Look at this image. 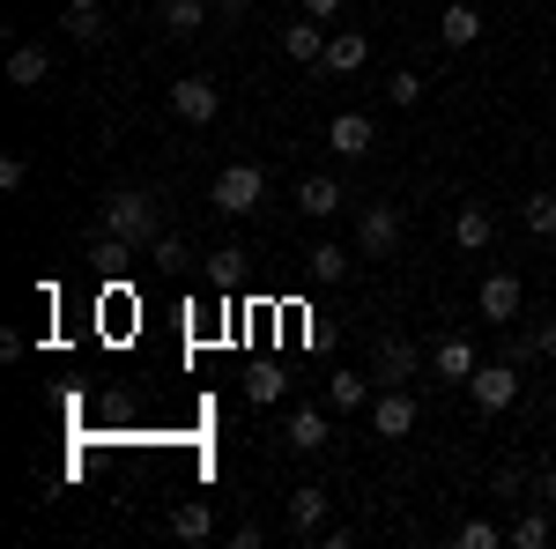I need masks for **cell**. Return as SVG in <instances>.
I'll list each match as a JSON object with an SVG mask.
<instances>
[{
	"instance_id": "cell-1",
	"label": "cell",
	"mask_w": 556,
	"mask_h": 549,
	"mask_svg": "<svg viewBox=\"0 0 556 549\" xmlns=\"http://www.w3.org/2000/svg\"><path fill=\"white\" fill-rule=\"evenodd\" d=\"M97 230H104V238H127L134 253H149V246L164 238V215H156V201H149L141 186H119V194H104Z\"/></svg>"
},
{
	"instance_id": "cell-2",
	"label": "cell",
	"mask_w": 556,
	"mask_h": 549,
	"mask_svg": "<svg viewBox=\"0 0 556 549\" xmlns=\"http://www.w3.org/2000/svg\"><path fill=\"white\" fill-rule=\"evenodd\" d=\"M208 201L223 215H253L260 201H267V171H260V164H223V171H215V186H208Z\"/></svg>"
},
{
	"instance_id": "cell-3",
	"label": "cell",
	"mask_w": 556,
	"mask_h": 549,
	"mask_svg": "<svg viewBox=\"0 0 556 549\" xmlns=\"http://www.w3.org/2000/svg\"><path fill=\"white\" fill-rule=\"evenodd\" d=\"M401 201H364V215H356V253L364 260H386L393 246H401Z\"/></svg>"
},
{
	"instance_id": "cell-4",
	"label": "cell",
	"mask_w": 556,
	"mask_h": 549,
	"mask_svg": "<svg viewBox=\"0 0 556 549\" xmlns=\"http://www.w3.org/2000/svg\"><path fill=\"white\" fill-rule=\"evenodd\" d=\"M172 112L186 120V127H208L215 112H223V83H215V75H178L172 83Z\"/></svg>"
},
{
	"instance_id": "cell-5",
	"label": "cell",
	"mask_w": 556,
	"mask_h": 549,
	"mask_svg": "<svg viewBox=\"0 0 556 549\" xmlns=\"http://www.w3.org/2000/svg\"><path fill=\"white\" fill-rule=\"evenodd\" d=\"M416 364H424V349H416L408 335H379V341H371V379H379V386H408V379H416Z\"/></svg>"
},
{
	"instance_id": "cell-6",
	"label": "cell",
	"mask_w": 556,
	"mask_h": 549,
	"mask_svg": "<svg viewBox=\"0 0 556 549\" xmlns=\"http://www.w3.org/2000/svg\"><path fill=\"white\" fill-rule=\"evenodd\" d=\"M468 394H475V409H482V416L513 409V401H519V364H475Z\"/></svg>"
},
{
	"instance_id": "cell-7",
	"label": "cell",
	"mask_w": 556,
	"mask_h": 549,
	"mask_svg": "<svg viewBox=\"0 0 556 549\" xmlns=\"http://www.w3.org/2000/svg\"><path fill=\"white\" fill-rule=\"evenodd\" d=\"M371 431H379V438H408V431H416V394H408V386H379V394H371Z\"/></svg>"
},
{
	"instance_id": "cell-8",
	"label": "cell",
	"mask_w": 556,
	"mask_h": 549,
	"mask_svg": "<svg viewBox=\"0 0 556 549\" xmlns=\"http://www.w3.org/2000/svg\"><path fill=\"white\" fill-rule=\"evenodd\" d=\"M475 364H482V349H475L468 335H445L438 349H430V372H438L445 386H468V379H475Z\"/></svg>"
},
{
	"instance_id": "cell-9",
	"label": "cell",
	"mask_w": 556,
	"mask_h": 549,
	"mask_svg": "<svg viewBox=\"0 0 556 549\" xmlns=\"http://www.w3.org/2000/svg\"><path fill=\"white\" fill-rule=\"evenodd\" d=\"M327 438H334L327 409H290V423H282V446L290 453H327Z\"/></svg>"
},
{
	"instance_id": "cell-10",
	"label": "cell",
	"mask_w": 556,
	"mask_h": 549,
	"mask_svg": "<svg viewBox=\"0 0 556 549\" xmlns=\"http://www.w3.org/2000/svg\"><path fill=\"white\" fill-rule=\"evenodd\" d=\"M371 141H379V134H371L364 112H334V120H327V149L349 157V164H356V157H371Z\"/></svg>"
},
{
	"instance_id": "cell-11",
	"label": "cell",
	"mask_w": 556,
	"mask_h": 549,
	"mask_svg": "<svg viewBox=\"0 0 556 549\" xmlns=\"http://www.w3.org/2000/svg\"><path fill=\"white\" fill-rule=\"evenodd\" d=\"M490 238H497V215L482 209V201H460L453 209V246L460 253H490Z\"/></svg>"
},
{
	"instance_id": "cell-12",
	"label": "cell",
	"mask_w": 556,
	"mask_h": 549,
	"mask_svg": "<svg viewBox=\"0 0 556 549\" xmlns=\"http://www.w3.org/2000/svg\"><path fill=\"white\" fill-rule=\"evenodd\" d=\"M282 52H290L298 67H319V60H327V23H319V15H298V23H282Z\"/></svg>"
},
{
	"instance_id": "cell-13",
	"label": "cell",
	"mask_w": 556,
	"mask_h": 549,
	"mask_svg": "<svg viewBox=\"0 0 556 549\" xmlns=\"http://www.w3.org/2000/svg\"><path fill=\"white\" fill-rule=\"evenodd\" d=\"M519 304H527V283H519V275H490V283H482V320L519 327Z\"/></svg>"
},
{
	"instance_id": "cell-14",
	"label": "cell",
	"mask_w": 556,
	"mask_h": 549,
	"mask_svg": "<svg viewBox=\"0 0 556 549\" xmlns=\"http://www.w3.org/2000/svg\"><path fill=\"white\" fill-rule=\"evenodd\" d=\"M364 60H371V38L364 30H327V60H319L327 75H356Z\"/></svg>"
},
{
	"instance_id": "cell-15",
	"label": "cell",
	"mask_w": 556,
	"mask_h": 549,
	"mask_svg": "<svg viewBox=\"0 0 556 549\" xmlns=\"http://www.w3.org/2000/svg\"><path fill=\"white\" fill-rule=\"evenodd\" d=\"M342 201H349L342 178H304V186H298V209L312 215V223H334V215H342Z\"/></svg>"
},
{
	"instance_id": "cell-16",
	"label": "cell",
	"mask_w": 556,
	"mask_h": 549,
	"mask_svg": "<svg viewBox=\"0 0 556 549\" xmlns=\"http://www.w3.org/2000/svg\"><path fill=\"white\" fill-rule=\"evenodd\" d=\"M475 38H482V15H475L468 0H453V8L438 15V45H445V52H468Z\"/></svg>"
},
{
	"instance_id": "cell-17",
	"label": "cell",
	"mask_w": 556,
	"mask_h": 549,
	"mask_svg": "<svg viewBox=\"0 0 556 549\" xmlns=\"http://www.w3.org/2000/svg\"><path fill=\"white\" fill-rule=\"evenodd\" d=\"M8 83L15 89H45L52 83V52H45V45H15V52H8Z\"/></svg>"
},
{
	"instance_id": "cell-18",
	"label": "cell",
	"mask_w": 556,
	"mask_h": 549,
	"mask_svg": "<svg viewBox=\"0 0 556 549\" xmlns=\"http://www.w3.org/2000/svg\"><path fill=\"white\" fill-rule=\"evenodd\" d=\"M304 275H312L319 290H334V283H349V253L334 246V238H319V246L304 253Z\"/></svg>"
},
{
	"instance_id": "cell-19",
	"label": "cell",
	"mask_w": 556,
	"mask_h": 549,
	"mask_svg": "<svg viewBox=\"0 0 556 549\" xmlns=\"http://www.w3.org/2000/svg\"><path fill=\"white\" fill-rule=\"evenodd\" d=\"M290 527H298V535H319V527H327V490H319V483H298V490H290Z\"/></svg>"
},
{
	"instance_id": "cell-20",
	"label": "cell",
	"mask_w": 556,
	"mask_h": 549,
	"mask_svg": "<svg viewBox=\"0 0 556 549\" xmlns=\"http://www.w3.org/2000/svg\"><path fill=\"white\" fill-rule=\"evenodd\" d=\"M371 394H379V379H371V372H334V379H327V401H334V409H371Z\"/></svg>"
},
{
	"instance_id": "cell-21",
	"label": "cell",
	"mask_w": 556,
	"mask_h": 549,
	"mask_svg": "<svg viewBox=\"0 0 556 549\" xmlns=\"http://www.w3.org/2000/svg\"><path fill=\"white\" fill-rule=\"evenodd\" d=\"M208 0H164V38H201Z\"/></svg>"
},
{
	"instance_id": "cell-22",
	"label": "cell",
	"mask_w": 556,
	"mask_h": 549,
	"mask_svg": "<svg viewBox=\"0 0 556 549\" xmlns=\"http://www.w3.org/2000/svg\"><path fill=\"white\" fill-rule=\"evenodd\" d=\"M172 535H178V542H208V535H215V512L201 506V498H186V506L172 512Z\"/></svg>"
},
{
	"instance_id": "cell-23",
	"label": "cell",
	"mask_w": 556,
	"mask_h": 549,
	"mask_svg": "<svg viewBox=\"0 0 556 549\" xmlns=\"http://www.w3.org/2000/svg\"><path fill=\"white\" fill-rule=\"evenodd\" d=\"M549 535H556L549 512H519L513 527H505V542H513V549H549Z\"/></svg>"
},
{
	"instance_id": "cell-24",
	"label": "cell",
	"mask_w": 556,
	"mask_h": 549,
	"mask_svg": "<svg viewBox=\"0 0 556 549\" xmlns=\"http://www.w3.org/2000/svg\"><path fill=\"white\" fill-rule=\"evenodd\" d=\"M519 223H527V238H556V194H527Z\"/></svg>"
},
{
	"instance_id": "cell-25",
	"label": "cell",
	"mask_w": 556,
	"mask_h": 549,
	"mask_svg": "<svg viewBox=\"0 0 556 549\" xmlns=\"http://www.w3.org/2000/svg\"><path fill=\"white\" fill-rule=\"evenodd\" d=\"M67 38H75V45H104V38H112L104 8H67Z\"/></svg>"
},
{
	"instance_id": "cell-26",
	"label": "cell",
	"mask_w": 556,
	"mask_h": 549,
	"mask_svg": "<svg viewBox=\"0 0 556 549\" xmlns=\"http://www.w3.org/2000/svg\"><path fill=\"white\" fill-rule=\"evenodd\" d=\"M453 542H460V549H497V542H505V527H490V520H460Z\"/></svg>"
},
{
	"instance_id": "cell-27",
	"label": "cell",
	"mask_w": 556,
	"mask_h": 549,
	"mask_svg": "<svg viewBox=\"0 0 556 549\" xmlns=\"http://www.w3.org/2000/svg\"><path fill=\"white\" fill-rule=\"evenodd\" d=\"M416 97H424V75H393V83H386V104H393V112H408Z\"/></svg>"
},
{
	"instance_id": "cell-28",
	"label": "cell",
	"mask_w": 556,
	"mask_h": 549,
	"mask_svg": "<svg viewBox=\"0 0 556 549\" xmlns=\"http://www.w3.org/2000/svg\"><path fill=\"white\" fill-rule=\"evenodd\" d=\"M282 386H290L282 372H253V379H245V394H253L260 409H267V401H282Z\"/></svg>"
},
{
	"instance_id": "cell-29",
	"label": "cell",
	"mask_w": 556,
	"mask_h": 549,
	"mask_svg": "<svg viewBox=\"0 0 556 549\" xmlns=\"http://www.w3.org/2000/svg\"><path fill=\"white\" fill-rule=\"evenodd\" d=\"M149 260H164V267H178V260H186V238H178V230H164V238L149 246Z\"/></svg>"
},
{
	"instance_id": "cell-30",
	"label": "cell",
	"mask_w": 556,
	"mask_h": 549,
	"mask_svg": "<svg viewBox=\"0 0 556 549\" xmlns=\"http://www.w3.org/2000/svg\"><path fill=\"white\" fill-rule=\"evenodd\" d=\"M23 178H30L23 157H0V194H23Z\"/></svg>"
},
{
	"instance_id": "cell-31",
	"label": "cell",
	"mask_w": 556,
	"mask_h": 549,
	"mask_svg": "<svg viewBox=\"0 0 556 549\" xmlns=\"http://www.w3.org/2000/svg\"><path fill=\"white\" fill-rule=\"evenodd\" d=\"M238 260H245V253H238V246H223V253H215V267H208V275H215V283H238Z\"/></svg>"
},
{
	"instance_id": "cell-32",
	"label": "cell",
	"mask_w": 556,
	"mask_h": 549,
	"mask_svg": "<svg viewBox=\"0 0 556 549\" xmlns=\"http://www.w3.org/2000/svg\"><path fill=\"white\" fill-rule=\"evenodd\" d=\"M230 542H238V549H260V542H267V527H260V520H238V527H230Z\"/></svg>"
},
{
	"instance_id": "cell-33",
	"label": "cell",
	"mask_w": 556,
	"mask_h": 549,
	"mask_svg": "<svg viewBox=\"0 0 556 549\" xmlns=\"http://www.w3.org/2000/svg\"><path fill=\"white\" fill-rule=\"evenodd\" d=\"M527 349H534V357H556V320H542V327H534V341H527Z\"/></svg>"
},
{
	"instance_id": "cell-34",
	"label": "cell",
	"mask_w": 556,
	"mask_h": 549,
	"mask_svg": "<svg viewBox=\"0 0 556 549\" xmlns=\"http://www.w3.org/2000/svg\"><path fill=\"white\" fill-rule=\"evenodd\" d=\"M342 8H349V0H304V15H319V23H334Z\"/></svg>"
},
{
	"instance_id": "cell-35",
	"label": "cell",
	"mask_w": 556,
	"mask_h": 549,
	"mask_svg": "<svg viewBox=\"0 0 556 549\" xmlns=\"http://www.w3.org/2000/svg\"><path fill=\"white\" fill-rule=\"evenodd\" d=\"M215 8H223V15H245V0H215Z\"/></svg>"
},
{
	"instance_id": "cell-36",
	"label": "cell",
	"mask_w": 556,
	"mask_h": 549,
	"mask_svg": "<svg viewBox=\"0 0 556 549\" xmlns=\"http://www.w3.org/2000/svg\"><path fill=\"white\" fill-rule=\"evenodd\" d=\"M67 8H104V0H67Z\"/></svg>"
}]
</instances>
